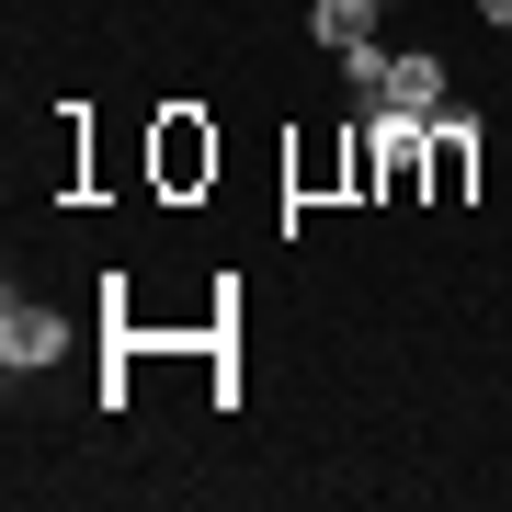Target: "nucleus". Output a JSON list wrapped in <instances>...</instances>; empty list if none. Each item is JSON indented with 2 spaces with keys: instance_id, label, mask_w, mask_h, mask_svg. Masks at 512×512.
Listing matches in <instances>:
<instances>
[{
  "instance_id": "nucleus-4",
  "label": "nucleus",
  "mask_w": 512,
  "mask_h": 512,
  "mask_svg": "<svg viewBox=\"0 0 512 512\" xmlns=\"http://www.w3.org/2000/svg\"><path fill=\"white\" fill-rule=\"evenodd\" d=\"M387 69H399V57H387L376 35H365V46H342V80H353V103H387Z\"/></svg>"
},
{
  "instance_id": "nucleus-3",
  "label": "nucleus",
  "mask_w": 512,
  "mask_h": 512,
  "mask_svg": "<svg viewBox=\"0 0 512 512\" xmlns=\"http://www.w3.org/2000/svg\"><path fill=\"white\" fill-rule=\"evenodd\" d=\"M376 23H387V0H308V35H319L330 57H342V46H365Z\"/></svg>"
},
{
  "instance_id": "nucleus-2",
  "label": "nucleus",
  "mask_w": 512,
  "mask_h": 512,
  "mask_svg": "<svg viewBox=\"0 0 512 512\" xmlns=\"http://www.w3.org/2000/svg\"><path fill=\"white\" fill-rule=\"evenodd\" d=\"M444 103H456V80H444V57H399V69H387V114H444Z\"/></svg>"
},
{
  "instance_id": "nucleus-1",
  "label": "nucleus",
  "mask_w": 512,
  "mask_h": 512,
  "mask_svg": "<svg viewBox=\"0 0 512 512\" xmlns=\"http://www.w3.org/2000/svg\"><path fill=\"white\" fill-rule=\"evenodd\" d=\"M57 353H69V319L35 308V296H12V308H0V365L35 376V365H57Z\"/></svg>"
},
{
  "instance_id": "nucleus-6",
  "label": "nucleus",
  "mask_w": 512,
  "mask_h": 512,
  "mask_svg": "<svg viewBox=\"0 0 512 512\" xmlns=\"http://www.w3.org/2000/svg\"><path fill=\"white\" fill-rule=\"evenodd\" d=\"M478 12H490V23H501V35H512V0H478Z\"/></svg>"
},
{
  "instance_id": "nucleus-5",
  "label": "nucleus",
  "mask_w": 512,
  "mask_h": 512,
  "mask_svg": "<svg viewBox=\"0 0 512 512\" xmlns=\"http://www.w3.org/2000/svg\"><path fill=\"white\" fill-rule=\"evenodd\" d=\"M160 171H171V183H194V171H217V137H194V126H171V148H160Z\"/></svg>"
}]
</instances>
